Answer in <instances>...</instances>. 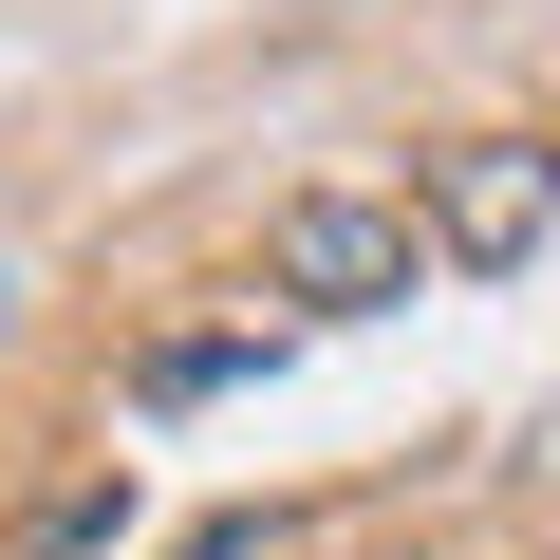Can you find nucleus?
I'll return each mask as SVG.
<instances>
[{
    "label": "nucleus",
    "mask_w": 560,
    "mask_h": 560,
    "mask_svg": "<svg viewBox=\"0 0 560 560\" xmlns=\"http://www.w3.org/2000/svg\"><path fill=\"white\" fill-rule=\"evenodd\" d=\"M261 261H280V300H318V318H393L411 300V224L374 187H300V206L261 224Z\"/></svg>",
    "instance_id": "f257e3e1"
},
{
    "label": "nucleus",
    "mask_w": 560,
    "mask_h": 560,
    "mask_svg": "<svg viewBox=\"0 0 560 560\" xmlns=\"http://www.w3.org/2000/svg\"><path fill=\"white\" fill-rule=\"evenodd\" d=\"M430 224H448V261H541L560 243V150H523V131H467V150H430Z\"/></svg>",
    "instance_id": "f03ea898"
},
{
    "label": "nucleus",
    "mask_w": 560,
    "mask_h": 560,
    "mask_svg": "<svg viewBox=\"0 0 560 560\" xmlns=\"http://www.w3.org/2000/svg\"><path fill=\"white\" fill-rule=\"evenodd\" d=\"M224 374H261V337H168V355H150V393H168V411H187V393H224Z\"/></svg>",
    "instance_id": "7ed1b4c3"
}]
</instances>
